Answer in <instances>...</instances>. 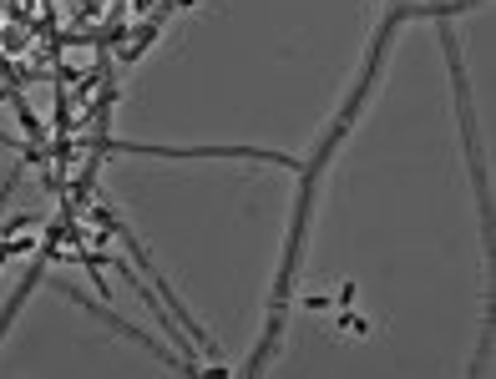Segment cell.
Here are the masks:
<instances>
[{
	"instance_id": "obj_1",
	"label": "cell",
	"mask_w": 496,
	"mask_h": 379,
	"mask_svg": "<svg viewBox=\"0 0 496 379\" xmlns=\"http://www.w3.org/2000/svg\"><path fill=\"white\" fill-rule=\"evenodd\" d=\"M340 334H349V339H365V334H370V324H365L360 314H340Z\"/></svg>"
}]
</instances>
